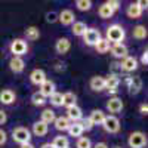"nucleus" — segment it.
<instances>
[{
	"label": "nucleus",
	"mask_w": 148,
	"mask_h": 148,
	"mask_svg": "<svg viewBox=\"0 0 148 148\" xmlns=\"http://www.w3.org/2000/svg\"><path fill=\"white\" fill-rule=\"evenodd\" d=\"M53 148H68V139L67 136H56L52 142Z\"/></svg>",
	"instance_id": "nucleus-32"
},
{
	"label": "nucleus",
	"mask_w": 148,
	"mask_h": 148,
	"mask_svg": "<svg viewBox=\"0 0 148 148\" xmlns=\"http://www.w3.org/2000/svg\"><path fill=\"white\" fill-rule=\"evenodd\" d=\"M139 113L142 116H147V113H148V105L147 104H141L139 105Z\"/></svg>",
	"instance_id": "nucleus-43"
},
{
	"label": "nucleus",
	"mask_w": 148,
	"mask_h": 148,
	"mask_svg": "<svg viewBox=\"0 0 148 148\" xmlns=\"http://www.w3.org/2000/svg\"><path fill=\"white\" fill-rule=\"evenodd\" d=\"M40 148H53V147H52V144H43Z\"/></svg>",
	"instance_id": "nucleus-48"
},
{
	"label": "nucleus",
	"mask_w": 148,
	"mask_h": 148,
	"mask_svg": "<svg viewBox=\"0 0 148 148\" xmlns=\"http://www.w3.org/2000/svg\"><path fill=\"white\" fill-rule=\"evenodd\" d=\"M77 148H92V142L89 138H86V136H80L77 138V144H76Z\"/></svg>",
	"instance_id": "nucleus-36"
},
{
	"label": "nucleus",
	"mask_w": 148,
	"mask_h": 148,
	"mask_svg": "<svg viewBox=\"0 0 148 148\" xmlns=\"http://www.w3.org/2000/svg\"><path fill=\"white\" fill-rule=\"evenodd\" d=\"M19 148H36V147H34V145H33L31 142H27V144H22V145H21Z\"/></svg>",
	"instance_id": "nucleus-47"
},
{
	"label": "nucleus",
	"mask_w": 148,
	"mask_h": 148,
	"mask_svg": "<svg viewBox=\"0 0 148 148\" xmlns=\"http://www.w3.org/2000/svg\"><path fill=\"white\" fill-rule=\"evenodd\" d=\"M71 123H77L79 120H82L83 114H82V108L77 107V105H74V107H70L67 108V116H65Z\"/></svg>",
	"instance_id": "nucleus-14"
},
{
	"label": "nucleus",
	"mask_w": 148,
	"mask_h": 148,
	"mask_svg": "<svg viewBox=\"0 0 148 148\" xmlns=\"http://www.w3.org/2000/svg\"><path fill=\"white\" fill-rule=\"evenodd\" d=\"M45 80H46V73H45L43 70L36 68V70H33V71H31V74H30V82H31L33 84L40 86Z\"/></svg>",
	"instance_id": "nucleus-15"
},
{
	"label": "nucleus",
	"mask_w": 148,
	"mask_h": 148,
	"mask_svg": "<svg viewBox=\"0 0 148 148\" xmlns=\"http://www.w3.org/2000/svg\"><path fill=\"white\" fill-rule=\"evenodd\" d=\"M46 21L53 24L55 21H58V15L55 14V12H47V14H46Z\"/></svg>",
	"instance_id": "nucleus-39"
},
{
	"label": "nucleus",
	"mask_w": 148,
	"mask_h": 148,
	"mask_svg": "<svg viewBox=\"0 0 148 148\" xmlns=\"http://www.w3.org/2000/svg\"><path fill=\"white\" fill-rule=\"evenodd\" d=\"M126 14H127V16L132 18V19H138V18L142 15V9H141L136 3H130V5L127 6Z\"/></svg>",
	"instance_id": "nucleus-24"
},
{
	"label": "nucleus",
	"mask_w": 148,
	"mask_h": 148,
	"mask_svg": "<svg viewBox=\"0 0 148 148\" xmlns=\"http://www.w3.org/2000/svg\"><path fill=\"white\" fill-rule=\"evenodd\" d=\"M76 101H77V96L74 95L73 92H65V93H62V105H65L67 108L74 107V105H76Z\"/></svg>",
	"instance_id": "nucleus-26"
},
{
	"label": "nucleus",
	"mask_w": 148,
	"mask_h": 148,
	"mask_svg": "<svg viewBox=\"0 0 148 148\" xmlns=\"http://www.w3.org/2000/svg\"><path fill=\"white\" fill-rule=\"evenodd\" d=\"M98 14H99V16H101L102 19H108V18H111V16L114 15V10L104 3V5L99 6V9H98Z\"/></svg>",
	"instance_id": "nucleus-29"
},
{
	"label": "nucleus",
	"mask_w": 148,
	"mask_h": 148,
	"mask_svg": "<svg viewBox=\"0 0 148 148\" xmlns=\"http://www.w3.org/2000/svg\"><path fill=\"white\" fill-rule=\"evenodd\" d=\"M141 64H142V65H147V64H148V52H147V51L141 55Z\"/></svg>",
	"instance_id": "nucleus-44"
},
{
	"label": "nucleus",
	"mask_w": 148,
	"mask_h": 148,
	"mask_svg": "<svg viewBox=\"0 0 148 148\" xmlns=\"http://www.w3.org/2000/svg\"><path fill=\"white\" fill-rule=\"evenodd\" d=\"M132 34H133V37L135 39H138V40H144L145 37H147V28L144 27V25H136L133 28V31H132Z\"/></svg>",
	"instance_id": "nucleus-31"
},
{
	"label": "nucleus",
	"mask_w": 148,
	"mask_h": 148,
	"mask_svg": "<svg viewBox=\"0 0 148 148\" xmlns=\"http://www.w3.org/2000/svg\"><path fill=\"white\" fill-rule=\"evenodd\" d=\"M24 36H25V39L27 40H30V42H34V40H37L40 37V31H39V28L37 27H27L25 28V31H24Z\"/></svg>",
	"instance_id": "nucleus-25"
},
{
	"label": "nucleus",
	"mask_w": 148,
	"mask_h": 148,
	"mask_svg": "<svg viewBox=\"0 0 148 148\" xmlns=\"http://www.w3.org/2000/svg\"><path fill=\"white\" fill-rule=\"evenodd\" d=\"M39 93L43 96V98H49L52 93H55V83L52 80H45L42 84H40V90Z\"/></svg>",
	"instance_id": "nucleus-12"
},
{
	"label": "nucleus",
	"mask_w": 148,
	"mask_h": 148,
	"mask_svg": "<svg viewBox=\"0 0 148 148\" xmlns=\"http://www.w3.org/2000/svg\"><path fill=\"white\" fill-rule=\"evenodd\" d=\"M107 40L108 42H114V45L121 43L123 40H125V30H123V27L117 25V24L110 25L107 28Z\"/></svg>",
	"instance_id": "nucleus-1"
},
{
	"label": "nucleus",
	"mask_w": 148,
	"mask_h": 148,
	"mask_svg": "<svg viewBox=\"0 0 148 148\" xmlns=\"http://www.w3.org/2000/svg\"><path fill=\"white\" fill-rule=\"evenodd\" d=\"M55 119H56V116H55V111L53 110H51V108L43 110V113H42V121L43 123H46V125L49 126L51 123H53Z\"/></svg>",
	"instance_id": "nucleus-27"
},
{
	"label": "nucleus",
	"mask_w": 148,
	"mask_h": 148,
	"mask_svg": "<svg viewBox=\"0 0 148 148\" xmlns=\"http://www.w3.org/2000/svg\"><path fill=\"white\" fill-rule=\"evenodd\" d=\"M114 148H121V147H114Z\"/></svg>",
	"instance_id": "nucleus-49"
},
{
	"label": "nucleus",
	"mask_w": 148,
	"mask_h": 148,
	"mask_svg": "<svg viewBox=\"0 0 148 148\" xmlns=\"http://www.w3.org/2000/svg\"><path fill=\"white\" fill-rule=\"evenodd\" d=\"M28 51V45L27 42L24 40V39H15V40H12L10 43V52L14 53V56H22V55H25Z\"/></svg>",
	"instance_id": "nucleus-4"
},
{
	"label": "nucleus",
	"mask_w": 148,
	"mask_h": 148,
	"mask_svg": "<svg viewBox=\"0 0 148 148\" xmlns=\"http://www.w3.org/2000/svg\"><path fill=\"white\" fill-rule=\"evenodd\" d=\"M74 19H76V15H74V12L70 10V9L61 10L59 15H58V21L62 24V25H73Z\"/></svg>",
	"instance_id": "nucleus-7"
},
{
	"label": "nucleus",
	"mask_w": 148,
	"mask_h": 148,
	"mask_svg": "<svg viewBox=\"0 0 148 148\" xmlns=\"http://www.w3.org/2000/svg\"><path fill=\"white\" fill-rule=\"evenodd\" d=\"M126 83H127V89L132 95L139 93L141 89H142V80L139 77H127Z\"/></svg>",
	"instance_id": "nucleus-9"
},
{
	"label": "nucleus",
	"mask_w": 148,
	"mask_h": 148,
	"mask_svg": "<svg viewBox=\"0 0 148 148\" xmlns=\"http://www.w3.org/2000/svg\"><path fill=\"white\" fill-rule=\"evenodd\" d=\"M102 127L108 133H117L120 130V120L116 116H105V120L102 123Z\"/></svg>",
	"instance_id": "nucleus-6"
},
{
	"label": "nucleus",
	"mask_w": 148,
	"mask_h": 148,
	"mask_svg": "<svg viewBox=\"0 0 148 148\" xmlns=\"http://www.w3.org/2000/svg\"><path fill=\"white\" fill-rule=\"evenodd\" d=\"M76 6H77L79 10L86 12V10H90L92 2H90V0H77V2H76Z\"/></svg>",
	"instance_id": "nucleus-35"
},
{
	"label": "nucleus",
	"mask_w": 148,
	"mask_h": 148,
	"mask_svg": "<svg viewBox=\"0 0 148 148\" xmlns=\"http://www.w3.org/2000/svg\"><path fill=\"white\" fill-rule=\"evenodd\" d=\"M53 125H55V129H56V130L65 132V130H68L71 121H70L67 117H64V116H59V117H56V119L53 120Z\"/></svg>",
	"instance_id": "nucleus-21"
},
{
	"label": "nucleus",
	"mask_w": 148,
	"mask_h": 148,
	"mask_svg": "<svg viewBox=\"0 0 148 148\" xmlns=\"http://www.w3.org/2000/svg\"><path fill=\"white\" fill-rule=\"evenodd\" d=\"M136 5L144 10V9H147V5H148V2H147V0H138V2H136Z\"/></svg>",
	"instance_id": "nucleus-45"
},
{
	"label": "nucleus",
	"mask_w": 148,
	"mask_h": 148,
	"mask_svg": "<svg viewBox=\"0 0 148 148\" xmlns=\"http://www.w3.org/2000/svg\"><path fill=\"white\" fill-rule=\"evenodd\" d=\"M9 68L12 73L15 74H19L24 71V68H25V62H24V59L19 58V56H14L10 61H9Z\"/></svg>",
	"instance_id": "nucleus-10"
},
{
	"label": "nucleus",
	"mask_w": 148,
	"mask_h": 148,
	"mask_svg": "<svg viewBox=\"0 0 148 148\" xmlns=\"http://www.w3.org/2000/svg\"><path fill=\"white\" fill-rule=\"evenodd\" d=\"M80 126H82V130L84 132H89V130H92V127H93V125H92V121L89 120V117L88 119H83L82 121H80Z\"/></svg>",
	"instance_id": "nucleus-37"
},
{
	"label": "nucleus",
	"mask_w": 148,
	"mask_h": 148,
	"mask_svg": "<svg viewBox=\"0 0 148 148\" xmlns=\"http://www.w3.org/2000/svg\"><path fill=\"white\" fill-rule=\"evenodd\" d=\"M110 42L107 40V39H101L99 42H98L96 45H95V49H96V52L98 53H107L108 51H110Z\"/></svg>",
	"instance_id": "nucleus-30"
},
{
	"label": "nucleus",
	"mask_w": 148,
	"mask_h": 148,
	"mask_svg": "<svg viewBox=\"0 0 148 148\" xmlns=\"http://www.w3.org/2000/svg\"><path fill=\"white\" fill-rule=\"evenodd\" d=\"M119 84H120L119 76H113V74H110V76L105 79V89L110 93H116L117 89H119Z\"/></svg>",
	"instance_id": "nucleus-13"
},
{
	"label": "nucleus",
	"mask_w": 148,
	"mask_h": 148,
	"mask_svg": "<svg viewBox=\"0 0 148 148\" xmlns=\"http://www.w3.org/2000/svg\"><path fill=\"white\" fill-rule=\"evenodd\" d=\"M12 139H14L15 142H18L19 145L27 144L31 139V133H30V130L27 127L18 126V127H15L14 130H12Z\"/></svg>",
	"instance_id": "nucleus-2"
},
{
	"label": "nucleus",
	"mask_w": 148,
	"mask_h": 148,
	"mask_svg": "<svg viewBox=\"0 0 148 148\" xmlns=\"http://www.w3.org/2000/svg\"><path fill=\"white\" fill-rule=\"evenodd\" d=\"M70 47H71V43H70L68 39H65V37H61V39H58L56 43H55V51H56V53H59V55L67 53V52L70 51Z\"/></svg>",
	"instance_id": "nucleus-16"
},
{
	"label": "nucleus",
	"mask_w": 148,
	"mask_h": 148,
	"mask_svg": "<svg viewBox=\"0 0 148 148\" xmlns=\"http://www.w3.org/2000/svg\"><path fill=\"white\" fill-rule=\"evenodd\" d=\"M86 30H88V27H86V24L82 22V21H74V24L71 25V33L77 37H83Z\"/></svg>",
	"instance_id": "nucleus-23"
},
{
	"label": "nucleus",
	"mask_w": 148,
	"mask_h": 148,
	"mask_svg": "<svg viewBox=\"0 0 148 148\" xmlns=\"http://www.w3.org/2000/svg\"><path fill=\"white\" fill-rule=\"evenodd\" d=\"M49 99H51V104L53 107H62V93L59 92H55L49 96Z\"/></svg>",
	"instance_id": "nucleus-34"
},
{
	"label": "nucleus",
	"mask_w": 148,
	"mask_h": 148,
	"mask_svg": "<svg viewBox=\"0 0 148 148\" xmlns=\"http://www.w3.org/2000/svg\"><path fill=\"white\" fill-rule=\"evenodd\" d=\"M89 120L92 121L93 126L95 125H101L102 126V123L105 120V113H104V111H101V110H93L92 113H90V116H89Z\"/></svg>",
	"instance_id": "nucleus-22"
},
{
	"label": "nucleus",
	"mask_w": 148,
	"mask_h": 148,
	"mask_svg": "<svg viewBox=\"0 0 148 148\" xmlns=\"http://www.w3.org/2000/svg\"><path fill=\"white\" fill-rule=\"evenodd\" d=\"M111 74L113 76H119V73H121V68H120V64H117V62H113L111 64Z\"/></svg>",
	"instance_id": "nucleus-40"
},
{
	"label": "nucleus",
	"mask_w": 148,
	"mask_h": 148,
	"mask_svg": "<svg viewBox=\"0 0 148 148\" xmlns=\"http://www.w3.org/2000/svg\"><path fill=\"white\" fill-rule=\"evenodd\" d=\"M47 130H49V126L46 125V123H43L42 120L33 123V133H34V136L43 138L45 135L47 133Z\"/></svg>",
	"instance_id": "nucleus-19"
},
{
	"label": "nucleus",
	"mask_w": 148,
	"mask_h": 148,
	"mask_svg": "<svg viewBox=\"0 0 148 148\" xmlns=\"http://www.w3.org/2000/svg\"><path fill=\"white\" fill-rule=\"evenodd\" d=\"M6 120H8V116H6V113L3 110H0V125H5L6 123Z\"/></svg>",
	"instance_id": "nucleus-42"
},
{
	"label": "nucleus",
	"mask_w": 148,
	"mask_h": 148,
	"mask_svg": "<svg viewBox=\"0 0 148 148\" xmlns=\"http://www.w3.org/2000/svg\"><path fill=\"white\" fill-rule=\"evenodd\" d=\"M101 39H102L101 33H99V30H96V28H88L84 31V34H83V42L88 46H95Z\"/></svg>",
	"instance_id": "nucleus-5"
},
{
	"label": "nucleus",
	"mask_w": 148,
	"mask_h": 148,
	"mask_svg": "<svg viewBox=\"0 0 148 148\" xmlns=\"http://www.w3.org/2000/svg\"><path fill=\"white\" fill-rule=\"evenodd\" d=\"M67 132H68L70 136H73V138H80V136H82V133H83L82 126H80V123H79V121H77V123H71Z\"/></svg>",
	"instance_id": "nucleus-28"
},
{
	"label": "nucleus",
	"mask_w": 148,
	"mask_h": 148,
	"mask_svg": "<svg viewBox=\"0 0 148 148\" xmlns=\"http://www.w3.org/2000/svg\"><path fill=\"white\" fill-rule=\"evenodd\" d=\"M31 102H33V105H36V107H43V105L46 104V98H43L39 92H34V93L31 95Z\"/></svg>",
	"instance_id": "nucleus-33"
},
{
	"label": "nucleus",
	"mask_w": 148,
	"mask_h": 148,
	"mask_svg": "<svg viewBox=\"0 0 148 148\" xmlns=\"http://www.w3.org/2000/svg\"><path fill=\"white\" fill-rule=\"evenodd\" d=\"M107 110L110 111V113H120V111L123 110V101L120 99V98L114 96V98H110V101L107 102Z\"/></svg>",
	"instance_id": "nucleus-17"
},
{
	"label": "nucleus",
	"mask_w": 148,
	"mask_h": 148,
	"mask_svg": "<svg viewBox=\"0 0 148 148\" xmlns=\"http://www.w3.org/2000/svg\"><path fill=\"white\" fill-rule=\"evenodd\" d=\"M120 68H121V71H126V73L135 71V70L138 68V59L135 58V56H126L125 59L121 61Z\"/></svg>",
	"instance_id": "nucleus-8"
},
{
	"label": "nucleus",
	"mask_w": 148,
	"mask_h": 148,
	"mask_svg": "<svg viewBox=\"0 0 148 148\" xmlns=\"http://www.w3.org/2000/svg\"><path fill=\"white\" fill-rule=\"evenodd\" d=\"M127 144L130 148H144L147 145V135L142 132H132L129 135Z\"/></svg>",
	"instance_id": "nucleus-3"
},
{
	"label": "nucleus",
	"mask_w": 148,
	"mask_h": 148,
	"mask_svg": "<svg viewBox=\"0 0 148 148\" xmlns=\"http://www.w3.org/2000/svg\"><path fill=\"white\" fill-rule=\"evenodd\" d=\"M105 5L110 6L113 10H117L120 8V2H119V0H108V2H105Z\"/></svg>",
	"instance_id": "nucleus-38"
},
{
	"label": "nucleus",
	"mask_w": 148,
	"mask_h": 148,
	"mask_svg": "<svg viewBox=\"0 0 148 148\" xmlns=\"http://www.w3.org/2000/svg\"><path fill=\"white\" fill-rule=\"evenodd\" d=\"M92 148H110V147H108L105 142H96V144H95Z\"/></svg>",
	"instance_id": "nucleus-46"
},
{
	"label": "nucleus",
	"mask_w": 148,
	"mask_h": 148,
	"mask_svg": "<svg viewBox=\"0 0 148 148\" xmlns=\"http://www.w3.org/2000/svg\"><path fill=\"white\" fill-rule=\"evenodd\" d=\"M110 51H111V55H113L114 58H117V59H125L127 56V47L123 43H117L114 46H111Z\"/></svg>",
	"instance_id": "nucleus-11"
},
{
	"label": "nucleus",
	"mask_w": 148,
	"mask_h": 148,
	"mask_svg": "<svg viewBox=\"0 0 148 148\" xmlns=\"http://www.w3.org/2000/svg\"><path fill=\"white\" fill-rule=\"evenodd\" d=\"M16 99L15 96V92L10 90V89H3L2 92H0V102H2L3 105H10L14 104Z\"/></svg>",
	"instance_id": "nucleus-18"
},
{
	"label": "nucleus",
	"mask_w": 148,
	"mask_h": 148,
	"mask_svg": "<svg viewBox=\"0 0 148 148\" xmlns=\"http://www.w3.org/2000/svg\"><path fill=\"white\" fill-rule=\"evenodd\" d=\"M89 86H90V89L95 90V92H101L105 89V79L101 77V76H95L90 79L89 82Z\"/></svg>",
	"instance_id": "nucleus-20"
},
{
	"label": "nucleus",
	"mask_w": 148,
	"mask_h": 148,
	"mask_svg": "<svg viewBox=\"0 0 148 148\" xmlns=\"http://www.w3.org/2000/svg\"><path fill=\"white\" fill-rule=\"evenodd\" d=\"M6 141H8V135H6V132H5L3 129H0V145H3Z\"/></svg>",
	"instance_id": "nucleus-41"
}]
</instances>
